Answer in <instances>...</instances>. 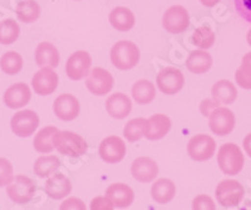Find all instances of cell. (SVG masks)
<instances>
[{
  "label": "cell",
  "instance_id": "6da1fadb",
  "mask_svg": "<svg viewBox=\"0 0 251 210\" xmlns=\"http://www.w3.org/2000/svg\"><path fill=\"white\" fill-rule=\"evenodd\" d=\"M140 49L133 42L120 41L111 49V62L121 71H128L134 68L140 62Z\"/></svg>",
  "mask_w": 251,
  "mask_h": 210
},
{
  "label": "cell",
  "instance_id": "7a4b0ae2",
  "mask_svg": "<svg viewBox=\"0 0 251 210\" xmlns=\"http://www.w3.org/2000/svg\"><path fill=\"white\" fill-rule=\"evenodd\" d=\"M53 145L63 155L69 158H79L87 153L88 144L78 133L72 131H58L53 136Z\"/></svg>",
  "mask_w": 251,
  "mask_h": 210
},
{
  "label": "cell",
  "instance_id": "3957f363",
  "mask_svg": "<svg viewBox=\"0 0 251 210\" xmlns=\"http://www.w3.org/2000/svg\"><path fill=\"white\" fill-rule=\"evenodd\" d=\"M217 164L221 171L226 175H237L243 170L245 158L236 144L227 142L220 147L217 154Z\"/></svg>",
  "mask_w": 251,
  "mask_h": 210
},
{
  "label": "cell",
  "instance_id": "277c9868",
  "mask_svg": "<svg viewBox=\"0 0 251 210\" xmlns=\"http://www.w3.org/2000/svg\"><path fill=\"white\" fill-rule=\"evenodd\" d=\"M35 184L25 175H17L6 185V193L15 204H26L35 194Z\"/></svg>",
  "mask_w": 251,
  "mask_h": 210
},
{
  "label": "cell",
  "instance_id": "5b68a950",
  "mask_svg": "<svg viewBox=\"0 0 251 210\" xmlns=\"http://www.w3.org/2000/svg\"><path fill=\"white\" fill-rule=\"evenodd\" d=\"M244 194H245V190L243 185L231 179L223 180L217 185L216 191H215L217 202L224 208L237 207L243 200Z\"/></svg>",
  "mask_w": 251,
  "mask_h": 210
},
{
  "label": "cell",
  "instance_id": "8992f818",
  "mask_svg": "<svg viewBox=\"0 0 251 210\" xmlns=\"http://www.w3.org/2000/svg\"><path fill=\"white\" fill-rule=\"evenodd\" d=\"M216 153V142L211 136L200 133L190 138L187 144L188 156L195 161H207Z\"/></svg>",
  "mask_w": 251,
  "mask_h": 210
},
{
  "label": "cell",
  "instance_id": "52a82bcc",
  "mask_svg": "<svg viewBox=\"0 0 251 210\" xmlns=\"http://www.w3.org/2000/svg\"><path fill=\"white\" fill-rule=\"evenodd\" d=\"M236 118L227 107H216L208 116V126L217 136H226L234 131Z\"/></svg>",
  "mask_w": 251,
  "mask_h": 210
},
{
  "label": "cell",
  "instance_id": "ba28073f",
  "mask_svg": "<svg viewBox=\"0 0 251 210\" xmlns=\"http://www.w3.org/2000/svg\"><path fill=\"white\" fill-rule=\"evenodd\" d=\"M114 78L107 69L97 67L89 71L86 79V87L94 96H106L113 88Z\"/></svg>",
  "mask_w": 251,
  "mask_h": 210
},
{
  "label": "cell",
  "instance_id": "9c48e42d",
  "mask_svg": "<svg viewBox=\"0 0 251 210\" xmlns=\"http://www.w3.org/2000/svg\"><path fill=\"white\" fill-rule=\"evenodd\" d=\"M156 83L158 89L165 95H176L183 88L185 76L180 69L175 67H166L157 75Z\"/></svg>",
  "mask_w": 251,
  "mask_h": 210
},
{
  "label": "cell",
  "instance_id": "30bf717a",
  "mask_svg": "<svg viewBox=\"0 0 251 210\" xmlns=\"http://www.w3.org/2000/svg\"><path fill=\"white\" fill-rule=\"evenodd\" d=\"M162 26L166 32L171 34L183 33L190 26V15L182 5H174L165 12L162 17Z\"/></svg>",
  "mask_w": 251,
  "mask_h": 210
},
{
  "label": "cell",
  "instance_id": "8fae6325",
  "mask_svg": "<svg viewBox=\"0 0 251 210\" xmlns=\"http://www.w3.org/2000/svg\"><path fill=\"white\" fill-rule=\"evenodd\" d=\"M98 153L100 158L107 164H118L125 158L127 154V146L126 142L118 136H108L103 138L100 144Z\"/></svg>",
  "mask_w": 251,
  "mask_h": 210
},
{
  "label": "cell",
  "instance_id": "7c38bea8",
  "mask_svg": "<svg viewBox=\"0 0 251 210\" xmlns=\"http://www.w3.org/2000/svg\"><path fill=\"white\" fill-rule=\"evenodd\" d=\"M39 126V116L31 109H23L15 113L10 121L12 131L19 137H29Z\"/></svg>",
  "mask_w": 251,
  "mask_h": 210
},
{
  "label": "cell",
  "instance_id": "4fadbf2b",
  "mask_svg": "<svg viewBox=\"0 0 251 210\" xmlns=\"http://www.w3.org/2000/svg\"><path fill=\"white\" fill-rule=\"evenodd\" d=\"M92 66V58L86 51L72 53L66 64V73L72 81H80L88 76Z\"/></svg>",
  "mask_w": 251,
  "mask_h": 210
},
{
  "label": "cell",
  "instance_id": "5bb4252c",
  "mask_svg": "<svg viewBox=\"0 0 251 210\" xmlns=\"http://www.w3.org/2000/svg\"><path fill=\"white\" fill-rule=\"evenodd\" d=\"M53 111L62 121H73L80 112L79 101L75 98V96L71 93H63L55 98L53 104Z\"/></svg>",
  "mask_w": 251,
  "mask_h": 210
},
{
  "label": "cell",
  "instance_id": "9a60e30c",
  "mask_svg": "<svg viewBox=\"0 0 251 210\" xmlns=\"http://www.w3.org/2000/svg\"><path fill=\"white\" fill-rule=\"evenodd\" d=\"M58 82H59V78H58L57 73L53 71V68L44 67L35 73L31 79V86L37 95L49 96L57 89Z\"/></svg>",
  "mask_w": 251,
  "mask_h": 210
},
{
  "label": "cell",
  "instance_id": "2e32d148",
  "mask_svg": "<svg viewBox=\"0 0 251 210\" xmlns=\"http://www.w3.org/2000/svg\"><path fill=\"white\" fill-rule=\"evenodd\" d=\"M131 173L133 179L137 182L147 184V183L153 182L158 175V166L153 158H147V156H141L132 162Z\"/></svg>",
  "mask_w": 251,
  "mask_h": 210
},
{
  "label": "cell",
  "instance_id": "e0dca14e",
  "mask_svg": "<svg viewBox=\"0 0 251 210\" xmlns=\"http://www.w3.org/2000/svg\"><path fill=\"white\" fill-rule=\"evenodd\" d=\"M31 98L30 88L26 83H15L9 87L4 93V104L6 107L12 109L22 108L29 104Z\"/></svg>",
  "mask_w": 251,
  "mask_h": 210
},
{
  "label": "cell",
  "instance_id": "ac0fdd59",
  "mask_svg": "<svg viewBox=\"0 0 251 210\" xmlns=\"http://www.w3.org/2000/svg\"><path fill=\"white\" fill-rule=\"evenodd\" d=\"M106 198L113 204L114 208L125 209L133 204L134 193L128 185L123 183H114L107 187Z\"/></svg>",
  "mask_w": 251,
  "mask_h": 210
},
{
  "label": "cell",
  "instance_id": "d6986e66",
  "mask_svg": "<svg viewBox=\"0 0 251 210\" xmlns=\"http://www.w3.org/2000/svg\"><path fill=\"white\" fill-rule=\"evenodd\" d=\"M106 109L111 117L116 120H123L131 113L132 101L131 98L122 92L112 93L106 101Z\"/></svg>",
  "mask_w": 251,
  "mask_h": 210
},
{
  "label": "cell",
  "instance_id": "ffe728a7",
  "mask_svg": "<svg viewBox=\"0 0 251 210\" xmlns=\"http://www.w3.org/2000/svg\"><path fill=\"white\" fill-rule=\"evenodd\" d=\"M171 126L172 124L169 116L156 113L147 118V131L145 133V137L151 141L161 140L170 132Z\"/></svg>",
  "mask_w": 251,
  "mask_h": 210
},
{
  "label": "cell",
  "instance_id": "44dd1931",
  "mask_svg": "<svg viewBox=\"0 0 251 210\" xmlns=\"http://www.w3.org/2000/svg\"><path fill=\"white\" fill-rule=\"evenodd\" d=\"M72 191V183L66 175L57 173L51 174L50 178L46 183V193L49 198L54 200H60L68 196Z\"/></svg>",
  "mask_w": 251,
  "mask_h": 210
},
{
  "label": "cell",
  "instance_id": "7402d4cb",
  "mask_svg": "<svg viewBox=\"0 0 251 210\" xmlns=\"http://www.w3.org/2000/svg\"><path fill=\"white\" fill-rule=\"evenodd\" d=\"M35 63L40 68L48 67V68H55L59 64L60 55L58 49L51 43L42 42L35 48Z\"/></svg>",
  "mask_w": 251,
  "mask_h": 210
},
{
  "label": "cell",
  "instance_id": "603a6c76",
  "mask_svg": "<svg viewBox=\"0 0 251 210\" xmlns=\"http://www.w3.org/2000/svg\"><path fill=\"white\" fill-rule=\"evenodd\" d=\"M109 23L118 32H128L136 24V17L131 9L117 6L109 13Z\"/></svg>",
  "mask_w": 251,
  "mask_h": 210
},
{
  "label": "cell",
  "instance_id": "cb8c5ba5",
  "mask_svg": "<svg viewBox=\"0 0 251 210\" xmlns=\"http://www.w3.org/2000/svg\"><path fill=\"white\" fill-rule=\"evenodd\" d=\"M212 57L205 49L192 51L186 59V67L194 75H203L211 68Z\"/></svg>",
  "mask_w": 251,
  "mask_h": 210
},
{
  "label": "cell",
  "instance_id": "d4e9b609",
  "mask_svg": "<svg viewBox=\"0 0 251 210\" xmlns=\"http://www.w3.org/2000/svg\"><path fill=\"white\" fill-rule=\"evenodd\" d=\"M151 195L157 204H167L176 195V185L170 179H158L152 185Z\"/></svg>",
  "mask_w": 251,
  "mask_h": 210
},
{
  "label": "cell",
  "instance_id": "484cf974",
  "mask_svg": "<svg viewBox=\"0 0 251 210\" xmlns=\"http://www.w3.org/2000/svg\"><path fill=\"white\" fill-rule=\"evenodd\" d=\"M211 95L215 101L220 105H231L236 101L237 89L232 82L227 79H220L212 86Z\"/></svg>",
  "mask_w": 251,
  "mask_h": 210
},
{
  "label": "cell",
  "instance_id": "4316f807",
  "mask_svg": "<svg viewBox=\"0 0 251 210\" xmlns=\"http://www.w3.org/2000/svg\"><path fill=\"white\" fill-rule=\"evenodd\" d=\"M132 97L138 105H149L156 98V86L151 81L140 79L132 86Z\"/></svg>",
  "mask_w": 251,
  "mask_h": 210
},
{
  "label": "cell",
  "instance_id": "83f0119b",
  "mask_svg": "<svg viewBox=\"0 0 251 210\" xmlns=\"http://www.w3.org/2000/svg\"><path fill=\"white\" fill-rule=\"evenodd\" d=\"M59 130L54 126H46L40 130L39 132L35 135L34 141H33V146H34L35 151L39 154H49L54 150V145H53V136L58 132Z\"/></svg>",
  "mask_w": 251,
  "mask_h": 210
},
{
  "label": "cell",
  "instance_id": "f1b7e54d",
  "mask_svg": "<svg viewBox=\"0 0 251 210\" xmlns=\"http://www.w3.org/2000/svg\"><path fill=\"white\" fill-rule=\"evenodd\" d=\"M15 13L20 22L26 24L34 23L40 17V6L35 0H22L18 3Z\"/></svg>",
  "mask_w": 251,
  "mask_h": 210
},
{
  "label": "cell",
  "instance_id": "f546056e",
  "mask_svg": "<svg viewBox=\"0 0 251 210\" xmlns=\"http://www.w3.org/2000/svg\"><path fill=\"white\" fill-rule=\"evenodd\" d=\"M60 166V160L54 155H48V156H40L35 160L34 166V174L39 178L44 179L50 176L51 174H54Z\"/></svg>",
  "mask_w": 251,
  "mask_h": 210
},
{
  "label": "cell",
  "instance_id": "4dcf8cb0",
  "mask_svg": "<svg viewBox=\"0 0 251 210\" xmlns=\"http://www.w3.org/2000/svg\"><path fill=\"white\" fill-rule=\"evenodd\" d=\"M147 131V118H133L126 124L123 129V136L129 142H136L145 136Z\"/></svg>",
  "mask_w": 251,
  "mask_h": 210
},
{
  "label": "cell",
  "instance_id": "1f68e13d",
  "mask_svg": "<svg viewBox=\"0 0 251 210\" xmlns=\"http://www.w3.org/2000/svg\"><path fill=\"white\" fill-rule=\"evenodd\" d=\"M0 68L6 75H17L23 68V58L14 51L6 52L0 58Z\"/></svg>",
  "mask_w": 251,
  "mask_h": 210
},
{
  "label": "cell",
  "instance_id": "d6a6232c",
  "mask_svg": "<svg viewBox=\"0 0 251 210\" xmlns=\"http://www.w3.org/2000/svg\"><path fill=\"white\" fill-rule=\"evenodd\" d=\"M216 35H215L214 30L207 26H201L199 28L195 29L194 34H192V44L201 49H208L211 48L215 43Z\"/></svg>",
  "mask_w": 251,
  "mask_h": 210
},
{
  "label": "cell",
  "instance_id": "836d02e7",
  "mask_svg": "<svg viewBox=\"0 0 251 210\" xmlns=\"http://www.w3.org/2000/svg\"><path fill=\"white\" fill-rule=\"evenodd\" d=\"M20 35V26L14 19H5L0 22V43L13 44Z\"/></svg>",
  "mask_w": 251,
  "mask_h": 210
},
{
  "label": "cell",
  "instance_id": "e575fe53",
  "mask_svg": "<svg viewBox=\"0 0 251 210\" xmlns=\"http://www.w3.org/2000/svg\"><path fill=\"white\" fill-rule=\"evenodd\" d=\"M14 178V169L8 158H0V187L6 186Z\"/></svg>",
  "mask_w": 251,
  "mask_h": 210
},
{
  "label": "cell",
  "instance_id": "d590c367",
  "mask_svg": "<svg viewBox=\"0 0 251 210\" xmlns=\"http://www.w3.org/2000/svg\"><path fill=\"white\" fill-rule=\"evenodd\" d=\"M237 86L244 89H251V67L241 63L235 73Z\"/></svg>",
  "mask_w": 251,
  "mask_h": 210
},
{
  "label": "cell",
  "instance_id": "8d00e7d4",
  "mask_svg": "<svg viewBox=\"0 0 251 210\" xmlns=\"http://www.w3.org/2000/svg\"><path fill=\"white\" fill-rule=\"evenodd\" d=\"M192 209L195 210H214L216 209V205H215L214 200H212L211 196L205 195V194H201V195H197L192 202Z\"/></svg>",
  "mask_w": 251,
  "mask_h": 210
},
{
  "label": "cell",
  "instance_id": "74e56055",
  "mask_svg": "<svg viewBox=\"0 0 251 210\" xmlns=\"http://www.w3.org/2000/svg\"><path fill=\"white\" fill-rule=\"evenodd\" d=\"M234 4L240 17L251 24V0H234Z\"/></svg>",
  "mask_w": 251,
  "mask_h": 210
},
{
  "label": "cell",
  "instance_id": "f35d334b",
  "mask_svg": "<svg viewBox=\"0 0 251 210\" xmlns=\"http://www.w3.org/2000/svg\"><path fill=\"white\" fill-rule=\"evenodd\" d=\"M60 209L62 210H86L87 207L86 204L83 203V200L78 198H69L67 200L62 203L60 205Z\"/></svg>",
  "mask_w": 251,
  "mask_h": 210
},
{
  "label": "cell",
  "instance_id": "ab89813d",
  "mask_svg": "<svg viewBox=\"0 0 251 210\" xmlns=\"http://www.w3.org/2000/svg\"><path fill=\"white\" fill-rule=\"evenodd\" d=\"M92 210H112L114 209L113 204L109 202L106 196H97L94 198L91 203Z\"/></svg>",
  "mask_w": 251,
  "mask_h": 210
},
{
  "label": "cell",
  "instance_id": "60d3db41",
  "mask_svg": "<svg viewBox=\"0 0 251 210\" xmlns=\"http://www.w3.org/2000/svg\"><path fill=\"white\" fill-rule=\"evenodd\" d=\"M220 104L219 102H216L212 98V100H210V98H206V100H203L202 102L200 104V112L202 113V116H205V117H208L210 116V113L214 111L216 107H219Z\"/></svg>",
  "mask_w": 251,
  "mask_h": 210
},
{
  "label": "cell",
  "instance_id": "b9f144b4",
  "mask_svg": "<svg viewBox=\"0 0 251 210\" xmlns=\"http://www.w3.org/2000/svg\"><path fill=\"white\" fill-rule=\"evenodd\" d=\"M243 145H244V150L246 151V154H248V155L251 158V133H249V135L245 136Z\"/></svg>",
  "mask_w": 251,
  "mask_h": 210
},
{
  "label": "cell",
  "instance_id": "7bdbcfd3",
  "mask_svg": "<svg viewBox=\"0 0 251 210\" xmlns=\"http://www.w3.org/2000/svg\"><path fill=\"white\" fill-rule=\"evenodd\" d=\"M201 4L206 8H212V6L216 5L217 3H220V0H200Z\"/></svg>",
  "mask_w": 251,
  "mask_h": 210
},
{
  "label": "cell",
  "instance_id": "ee69618b",
  "mask_svg": "<svg viewBox=\"0 0 251 210\" xmlns=\"http://www.w3.org/2000/svg\"><path fill=\"white\" fill-rule=\"evenodd\" d=\"M243 64H246V66L251 67V52L246 53L245 55H244L243 58V62H241Z\"/></svg>",
  "mask_w": 251,
  "mask_h": 210
},
{
  "label": "cell",
  "instance_id": "f6af8a7d",
  "mask_svg": "<svg viewBox=\"0 0 251 210\" xmlns=\"http://www.w3.org/2000/svg\"><path fill=\"white\" fill-rule=\"evenodd\" d=\"M246 39H248V43H249V46L251 47V29H250V30H249V33H248V37H246Z\"/></svg>",
  "mask_w": 251,
  "mask_h": 210
},
{
  "label": "cell",
  "instance_id": "bcb514c9",
  "mask_svg": "<svg viewBox=\"0 0 251 210\" xmlns=\"http://www.w3.org/2000/svg\"><path fill=\"white\" fill-rule=\"evenodd\" d=\"M77 1H78V0H77Z\"/></svg>",
  "mask_w": 251,
  "mask_h": 210
}]
</instances>
